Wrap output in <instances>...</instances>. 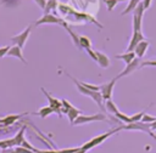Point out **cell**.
Listing matches in <instances>:
<instances>
[{
    "instance_id": "6da1fadb",
    "label": "cell",
    "mask_w": 156,
    "mask_h": 153,
    "mask_svg": "<svg viewBox=\"0 0 156 153\" xmlns=\"http://www.w3.org/2000/svg\"><path fill=\"white\" fill-rule=\"evenodd\" d=\"M67 76L72 79V81L76 84V86H77L78 91H79L82 95H85V96L91 97V98H93V101H94L96 104H99V107H100L101 109H105V106H104V98H102V96H101V92H100V91H91V90H88L87 87H84V86L80 84V81H78L76 78H73V76H72L71 74H68V73H67Z\"/></svg>"
},
{
    "instance_id": "7a4b0ae2",
    "label": "cell",
    "mask_w": 156,
    "mask_h": 153,
    "mask_svg": "<svg viewBox=\"0 0 156 153\" xmlns=\"http://www.w3.org/2000/svg\"><path fill=\"white\" fill-rule=\"evenodd\" d=\"M122 129H123V125H121V126H118V127H115V129H112V130H110V131H107V132H105V134H101V135H99V136H96V137L91 138V140H90V141H88L87 143H84V144L82 146V148H83V149H85V151H89V149L94 148L95 146H98V144L102 143L106 138H108L110 136L115 135L116 132H118V131H119V130H122Z\"/></svg>"
},
{
    "instance_id": "3957f363",
    "label": "cell",
    "mask_w": 156,
    "mask_h": 153,
    "mask_svg": "<svg viewBox=\"0 0 156 153\" xmlns=\"http://www.w3.org/2000/svg\"><path fill=\"white\" fill-rule=\"evenodd\" d=\"M107 120V117L104 113H96L93 115H83L80 114L73 123V125H80V124H85V123H91V121H105Z\"/></svg>"
},
{
    "instance_id": "277c9868",
    "label": "cell",
    "mask_w": 156,
    "mask_h": 153,
    "mask_svg": "<svg viewBox=\"0 0 156 153\" xmlns=\"http://www.w3.org/2000/svg\"><path fill=\"white\" fill-rule=\"evenodd\" d=\"M144 6L140 2L135 10L133 11V32H141V19H143V15H144Z\"/></svg>"
},
{
    "instance_id": "5b68a950",
    "label": "cell",
    "mask_w": 156,
    "mask_h": 153,
    "mask_svg": "<svg viewBox=\"0 0 156 153\" xmlns=\"http://www.w3.org/2000/svg\"><path fill=\"white\" fill-rule=\"evenodd\" d=\"M45 23H51V24H62L65 28L67 27L66 22H63L61 18L51 15V13H44V16L41 18H39L35 22V25H40V24H45Z\"/></svg>"
},
{
    "instance_id": "8992f818",
    "label": "cell",
    "mask_w": 156,
    "mask_h": 153,
    "mask_svg": "<svg viewBox=\"0 0 156 153\" xmlns=\"http://www.w3.org/2000/svg\"><path fill=\"white\" fill-rule=\"evenodd\" d=\"M30 29H32V27H30V25H29V27H27V28H26L23 32H21L20 34H17V35L12 36V38H11V41H12V42H15V45H17L18 47L23 49V46H24V44H26V41H27V39H28L29 34H30Z\"/></svg>"
},
{
    "instance_id": "52a82bcc",
    "label": "cell",
    "mask_w": 156,
    "mask_h": 153,
    "mask_svg": "<svg viewBox=\"0 0 156 153\" xmlns=\"http://www.w3.org/2000/svg\"><path fill=\"white\" fill-rule=\"evenodd\" d=\"M115 83H116V78L112 79L111 81L106 83V84H102L100 85V92H101V96L104 98V101H108L111 100V96H112V90H113V86H115Z\"/></svg>"
},
{
    "instance_id": "ba28073f",
    "label": "cell",
    "mask_w": 156,
    "mask_h": 153,
    "mask_svg": "<svg viewBox=\"0 0 156 153\" xmlns=\"http://www.w3.org/2000/svg\"><path fill=\"white\" fill-rule=\"evenodd\" d=\"M41 91L44 92V95H45V97L48 98V101H49V106L55 110V113H57V114H60L61 115V108H62V102L61 101H58L57 98H55V97H52L45 89H43L41 87Z\"/></svg>"
},
{
    "instance_id": "9c48e42d",
    "label": "cell",
    "mask_w": 156,
    "mask_h": 153,
    "mask_svg": "<svg viewBox=\"0 0 156 153\" xmlns=\"http://www.w3.org/2000/svg\"><path fill=\"white\" fill-rule=\"evenodd\" d=\"M123 129H126V130H140V131L147 132L149 135L152 132L151 129H150V124L141 123V121H136V123H130V124L123 125Z\"/></svg>"
},
{
    "instance_id": "30bf717a",
    "label": "cell",
    "mask_w": 156,
    "mask_h": 153,
    "mask_svg": "<svg viewBox=\"0 0 156 153\" xmlns=\"http://www.w3.org/2000/svg\"><path fill=\"white\" fill-rule=\"evenodd\" d=\"M144 40V35L141 32H133V35H132V39L129 41V45H128V52H134V49L136 47V45Z\"/></svg>"
},
{
    "instance_id": "8fae6325",
    "label": "cell",
    "mask_w": 156,
    "mask_h": 153,
    "mask_svg": "<svg viewBox=\"0 0 156 153\" xmlns=\"http://www.w3.org/2000/svg\"><path fill=\"white\" fill-rule=\"evenodd\" d=\"M26 114V113H24ZM24 114H10L4 118H0V126H9L15 124L17 120H20Z\"/></svg>"
},
{
    "instance_id": "7c38bea8",
    "label": "cell",
    "mask_w": 156,
    "mask_h": 153,
    "mask_svg": "<svg viewBox=\"0 0 156 153\" xmlns=\"http://www.w3.org/2000/svg\"><path fill=\"white\" fill-rule=\"evenodd\" d=\"M138 64H139V58L136 57L135 59H133L129 64H127V67L116 76V80L118 79V78H122V76H124V75H127V74H129V73H132V72H134V69H136V67H138Z\"/></svg>"
},
{
    "instance_id": "4fadbf2b",
    "label": "cell",
    "mask_w": 156,
    "mask_h": 153,
    "mask_svg": "<svg viewBox=\"0 0 156 153\" xmlns=\"http://www.w3.org/2000/svg\"><path fill=\"white\" fill-rule=\"evenodd\" d=\"M149 41L147 40H143V41H140L138 45H136V47L134 49V53H135V56L138 57V58H140V57H143L144 55H145V52H146V50L149 49Z\"/></svg>"
},
{
    "instance_id": "5bb4252c",
    "label": "cell",
    "mask_w": 156,
    "mask_h": 153,
    "mask_svg": "<svg viewBox=\"0 0 156 153\" xmlns=\"http://www.w3.org/2000/svg\"><path fill=\"white\" fill-rule=\"evenodd\" d=\"M6 56L17 57V58H18V59H21L23 63H27L26 58H24V57H23V55H22V49H21V47H18L17 45H15V46L10 47V50H9V52H7V55H6Z\"/></svg>"
},
{
    "instance_id": "9a60e30c",
    "label": "cell",
    "mask_w": 156,
    "mask_h": 153,
    "mask_svg": "<svg viewBox=\"0 0 156 153\" xmlns=\"http://www.w3.org/2000/svg\"><path fill=\"white\" fill-rule=\"evenodd\" d=\"M96 53V62L100 64V67L102 68H107L110 66V59L104 53V52H100V51H95Z\"/></svg>"
},
{
    "instance_id": "2e32d148",
    "label": "cell",
    "mask_w": 156,
    "mask_h": 153,
    "mask_svg": "<svg viewBox=\"0 0 156 153\" xmlns=\"http://www.w3.org/2000/svg\"><path fill=\"white\" fill-rule=\"evenodd\" d=\"M115 57H116V58H119V59H122V61H124V63H126V64H129L133 59H135V58H136V56H135V53H134V52H126V53L116 55Z\"/></svg>"
},
{
    "instance_id": "e0dca14e",
    "label": "cell",
    "mask_w": 156,
    "mask_h": 153,
    "mask_svg": "<svg viewBox=\"0 0 156 153\" xmlns=\"http://www.w3.org/2000/svg\"><path fill=\"white\" fill-rule=\"evenodd\" d=\"M80 110L79 109H77V108H74V107H72L71 109H67L66 110V114H67V117H68V119H69V123L73 125V123H74V120L80 115Z\"/></svg>"
},
{
    "instance_id": "ac0fdd59",
    "label": "cell",
    "mask_w": 156,
    "mask_h": 153,
    "mask_svg": "<svg viewBox=\"0 0 156 153\" xmlns=\"http://www.w3.org/2000/svg\"><path fill=\"white\" fill-rule=\"evenodd\" d=\"M24 130H26L24 126L21 127V130L16 134V136L12 137V138H13V144H15V147L22 146V142H23V140H24Z\"/></svg>"
},
{
    "instance_id": "d6986e66",
    "label": "cell",
    "mask_w": 156,
    "mask_h": 153,
    "mask_svg": "<svg viewBox=\"0 0 156 153\" xmlns=\"http://www.w3.org/2000/svg\"><path fill=\"white\" fill-rule=\"evenodd\" d=\"M51 113H55V110H54L50 106H46V107L40 108L35 114H37V115H39L40 118H46V117H48V115H50Z\"/></svg>"
},
{
    "instance_id": "ffe728a7",
    "label": "cell",
    "mask_w": 156,
    "mask_h": 153,
    "mask_svg": "<svg viewBox=\"0 0 156 153\" xmlns=\"http://www.w3.org/2000/svg\"><path fill=\"white\" fill-rule=\"evenodd\" d=\"M140 2H141V0H129L128 6L122 11V15H126V13H129V12L134 11V10H135V7H136Z\"/></svg>"
},
{
    "instance_id": "44dd1931",
    "label": "cell",
    "mask_w": 156,
    "mask_h": 153,
    "mask_svg": "<svg viewBox=\"0 0 156 153\" xmlns=\"http://www.w3.org/2000/svg\"><path fill=\"white\" fill-rule=\"evenodd\" d=\"M13 138H6V140H1L0 141V149H9V148H13Z\"/></svg>"
},
{
    "instance_id": "7402d4cb",
    "label": "cell",
    "mask_w": 156,
    "mask_h": 153,
    "mask_svg": "<svg viewBox=\"0 0 156 153\" xmlns=\"http://www.w3.org/2000/svg\"><path fill=\"white\" fill-rule=\"evenodd\" d=\"M115 115L118 118V120H119V121H123V123H127V124L133 123V121H132V119H130V117H128V115L123 114V113H122V112H119L118 109L115 112Z\"/></svg>"
},
{
    "instance_id": "603a6c76",
    "label": "cell",
    "mask_w": 156,
    "mask_h": 153,
    "mask_svg": "<svg viewBox=\"0 0 156 153\" xmlns=\"http://www.w3.org/2000/svg\"><path fill=\"white\" fill-rule=\"evenodd\" d=\"M91 46V42H90V39L87 38V36H79V47H84L85 50L90 49Z\"/></svg>"
},
{
    "instance_id": "cb8c5ba5",
    "label": "cell",
    "mask_w": 156,
    "mask_h": 153,
    "mask_svg": "<svg viewBox=\"0 0 156 153\" xmlns=\"http://www.w3.org/2000/svg\"><path fill=\"white\" fill-rule=\"evenodd\" d=\"M56 6H58L57 0H48V1H46V6H45V8H44L45 13H50V11H51V10H55Z\"/></svg>"
},
{
    "instance_id": "d4e9b609",
    "label": "cell",
    "mask_w": 156,
    "mask_h": 153,
    "mask_svg": "<svg viewBox=\"0 0 156 153\" xmlns=\"http://www.w3.org/2000/svg\"><path fill=\"white\" fill-rule=\"evenodd\" d=\"M105 103H106V104H105V109H107V112H110V113L115 114V112L117 110V107H116V104H115V103H113L111 100L106 101Z\"/></svg>"
},
{
    "instance_id": "484cf974",
    "label": "cell",
    "mask_w": 156,
    "mask_h": 153,
    "mask_svg": "<svg viewBox=\"0 0 156 153\" xmlns=\"http://www.w3.org/2000/svg\"><path fill=\"white\" fill-rule=\"evenodd\" d=\"M156 121V117H152V115H149V114H144L143 118H141V123H146V124H151Z\"/></svg>"
},
{
    "instance_id": "4316f807",
    "label": "cell",
    "mask_w": 156,
    "mask_h": 153,
    "mask_svg": "<svg viewBox=\"0 0 156 153\" xmlns=\"http://www.w3.org/2000/svg\"><path fill=\"white\" fill-rule=\"evenodd\" d=\"M80 84H82L84 87H87L88 90H91V91H100V86L91 85V84H87V83H83V81H80Z\"/></svg>"
},
{
    "instance_id": "83f0119b",
    "label": "cell",
    "mask_w": 156,
    "mask_h": 153,
    "mask_svg": "<svg viewBox=\"0 0 156 153\" xmlns=\"http://www.w3.org/2000/svg\"><path fill=\"white\" fill-rule=\"evenodd\" d=\"M145 114V112H140V113H136V114H134V115H132L130 117V119H132V121L133 123H136V121H141V118H143V115Z\"/></svg>"
},
{
    "instance_id": "f1b7e54d",
    "label": "cell",
    "mask_w": 156,
    "mask_h": 153,
    "mask_svg": "<svg viewBox=\"0 0 156 153\" xmlns=\"http://www.w3.org/2000/svg\"><path fill=\"white\" fill-rule=\"evenodd\" d=\"M104 2L107 5V10H108V11H112L113 7H115L116 4H117V0H104Z\"/></svg>"
},
{
    "instance_id": "f546056e",
    "label": "cell",
    "mask_w": 156,
    "mask_h": 153,
    "mask_svg": "<svg viewBox=\"0 0 156 153\" xmlns=\"http://www.w3.org/2000/svg\"><path fill=\"white\" fill-rule=\"evenodd\" d=\"M15 151H16L17 153H33L32 151H29V149H27V148H24V147H22V146L16 147V148H15Z\"/></svg>"
},
{
    "instance_id": "4dcf8cb0",
    "label": "cell",
    "mask_w": 156,
    "mask_h": 153,
    "mask_svg": "<svg viewBox=\"0 0 156 153\" xmlns=\"http://www.w3.org/2000/svg\"><path fill=\"white\" fill-rule=\"evenodd\" d=\"M9 50H10V46L0 47V58H2L4 56H6V55H7V52H9Z\"/></svg>"
},
{
    "instance_id": "1f68e13d",
    "label": "cell",
    "mask_w": 156,
    "mask_h": 153,
    "mask_svg": "<svg viewBox=\"0 0 156 153\" xmlns=\"http://www.w3.org/2000/svg\"><path fill=\"white\" fill-rule=\"evenodd\" d=\"M145 66H151V67H156V59H154V61H145V62H143L141 67H145Z\"/></svg>"
},
{
    "instance_id": "d6a6232c",
    "label": "cell",
    "mask_w": 156,
    "mask_h": 153,
    "mask_svg": "<svg viewBox=\"0 0 156 153\" xmlns=\"http://www.w3.org/2000/svg\"><path fill=\"white\" fill-rule=\"evenodd\" d=\"M78 151V148H69V149H62V151H57V153H76Z\"/></svg>"
},
{
    "instance_id": "836d02e7",
    "label": "cell",
    "mask_w": 156,
    "mask_h": 153,
    "mask_svg": "<svg viewBox=\"0 0 156 153\" xmlns=\"http://www.w3.org/2000/svg\"><path fill=\"white\" fill-rule=\"evenodd\" d=\"M37 4H38V6L40 7V8H45V6H46V0H34Z\"/></svg>"
},
{
    "instance_id": "e575fe53",
    "label": "cell",
    "mask_w": 156,
    "mask_h": 153,
    "mask_svg": "<svg viewBox=\"0 0 156 153\" xmlns=\"http://www.w3.org/2000/svg\"><path fill=\"white\" fill-rule=\"evenodd\" d=\"M87 51H88V53H89V56H90V57H91V58H93L94 61H96V53H95V51H93L91 49H88Z\"/></svg>"
},
{
    "instance_id": "d590c367",
    "label": "cell",
    "mask_w": 156,
    "mask_h": 153,
    "mask_svg": "<svg viewBox=\"0 0 156 153\" xmlns=\"http://www.w3.org/2000/svg\"><path fill=\"white\" fill-rule=\"evenodd\" d=\"M141 4H143V6H144V8H145V10H147V8L150 7L151 0H143V1H141Z\"/></svg>"
},
{
    "instance_id": "8d00e7d4",
    "label": "cell",
    "mask_w": 156,
    "mask_h": 153,
    "mask_svg": "<svg viewBox=\"0 0 156 153\" xmlns=\"http://www.w3.org/2000/svg\"><path fill=\"white\" fill-rule=\"evenodd\" d=\"M33 153H57V151H39V149H35Z\"/></svg>"
},
{
    "instance_id": "74e56055",
    "label": "cell",
    "mask_w": 156,
    "mask_h": 153,
    "mask_svg": "<svg viewBox=\"0 0 156 153\" xmlns=\"http://www.w3.org/2000/svg\"><path fill=\"white\" fill-rule=\"evenodd\" d=\"M0 153H17L15 151V148H9V149H1Z\"/></svg>"
},
{
    "instance_id": "f35d334b",
    "label": "cell",
    "mask_w": 156,
    "mask_h": 153,
    "mask_svg": "<svg viewBox=\"0 0 156 153\" xmlns=\"http://www.w3.org/2000/svg\"><path fill=\"white\" fill-rule=\"evenodd\" d=\"M150 129H151V131H155L156 130V121H154V123L150 124Z\"/></svg>"
},
{
    "instance_id": "ab89813d",
    "label": "cell",
    "mask_w": 156,
    "mask_h": 153,
    "mask_svg": "<svg viewBox=\"0 0 156 153\" xmlns=\"http://www.w3.org/2000/svg\"><path fill=\"white\" fill-rule=\"evenodd\" d=\"M87 152H88V151H85V149H83V148L80 147V148H78V151H77L76 153H87Z\"/></svg>"
},
{
    "instance_id": "60d3db41",
    "label": "cell",
    "mask_w": 156,
    "mask_h": 153,
    "mask_svg": "<svg viewBox=\"0 0 156 153\" xmlns=\"http://www.w3.org/2000/svg\"><path fill=\"white\" fill-rule=\"evenodd\" d=\"M150 136H151V137H152V138H155V140H156V135H155V134H154V132H151V134H150Z\"/></svg>"
},
{
    "instance_id": "b9f144b4",
    "label": "cell",
    "mask_w": 156,
    "mask_h": 153,
    "mask_svg": "<svg viewBox=\"0 0 156 153\" xmlns=\"http://www.w3.org/2000/svg\"><path fill=\"white\" fill-rule=\"evenodd\" d=\"M117 1H127V0H117Z\"/></svg>"
}]
</instances>
